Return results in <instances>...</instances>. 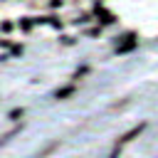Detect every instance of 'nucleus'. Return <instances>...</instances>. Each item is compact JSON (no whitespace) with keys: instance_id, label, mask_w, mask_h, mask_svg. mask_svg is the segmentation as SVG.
I'll list each match as a JSON object with an SVG mask.
<instances>
[{"instance_id":"nucleus-1","label":"nucleus","mask_w":158,"mask_h":158,"mask_svg":"<svg viewBox=\"0 0 158 158\" xmlns=\"http://www.w3.org/2000/svg\"><path fill=\"white\" fill-rule=\"evenodd\" d=\"M123 40H126V42L116 44V52H118V54H121V52H128V49H133V47H136V35H126Z\"/></svg>"},{"instance_id":"nucleus-2","label":"nucleus","mask_w":158,"mask_h":158,"mask_svg":"<svg viewBox=\"0 0 158 158\" xmlns=\"http://www.w3.org/2000/svg\"><path fill=\"white\" fill-rule=\"evenodd\" d=\"M143 128H146V123H138V126H136V128H131V131H128V133H123V136H121V141H118V146H123V143H126V141H131V138H133V136H138V133H141V131H143Z\"/></svg>"},{"instance_id":"nucleus-3","label":"nucleus","mask_w":158,"mask_h":158,"mask_svg":"<svg viewBox=\"0 0 158 158\" xmlns=\"http://www.w3.org/2000/svg\"><path fill=\"white\" fill-rule=\"evenodd\" d=\"M20 30H22V32H30V30H32V17H22V20H20Z\"/></svg>"},{"instance_id":"nucleus-4","label":"nucleus","mask_w":158,"mask_h":158,"mask_svg":"<svg viewBox=\"0 0 158 158\" xmlns=\"http://www.w3.org/2000/svg\"><path fill=\"white\" fill-rule=\"evenodd\" d=\"M69 94H72V86H64V89L57 91V99H64V96H69Z\"/></svg>"},{"instance_id":"nucleus-5","label":"nucleus","mask_w":158,"mask_h":158,"mask_svg":"<svg viewBox=\"0 0 158 158\" xmlns=\"http://www.w3.org/2000/svg\"><path fill=\"white\" fill-rule=\"evenodd\" d=\"M0 30H2V32H10V30H12V22H2Z\"/></svg>"},{"instance_id":"nucleus-6","label":"nucleus","mask_w":158,"mask_h":158,"mask_svg":"<svg viewBox=\"0 0 158 158\" xmlns=\"http://www.w3.org/2000/svg\"><path fill=\"white\" fill-rule=\"evenodd\" d=\"M17 116H22V109H15V111L10 114V118H17Z\"/></svg>"},{"instance_id":"nucleus-7","label":"nucleus","mask_w":158,"mask_h":158,"mask_svg":"<svg viewBox=\"0 0 158 158\" xmlns=\"http://www.w3.org/2000/svg\"><path fill=\"white\" fill-rule=\"evenodd\" d=\"M49 7H62V0H52V2H49Z\"/></svg>"}]
</instances>
